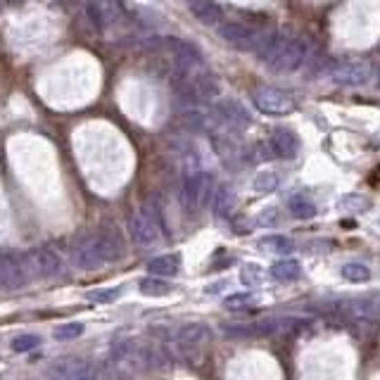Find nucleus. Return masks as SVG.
<instances>
[{"instance_id": "f257e3e1", "label": "nucleus", "mask_w": 380, "mask_h": 380, "mask_svg": "<svg viewBox=\"0 0 380 380\" xmlns=\"http://www.w3.org/2000/svg\"><path fill=\"white\" fill-rule=\"evenodd\" d=\"M122 240L114 233H93V236L81 238L74 245V264L84 271H95L102 266L117 262L122 257Z\"/></svg>"}, {"instance_id": "f03ea898", "label": "nucleus", "mask_w": 380, "mask_h": 380, "mask_svg": "<svg viewBox=\"0 0 380 380\" xmlns=\"http://www.w3.org/2000/svg\"><path fill=\"white\" fill-rule=\"evenodd\" d=\"M209 186H211L209 173L202 171L198 164H193V162H188L186 176H183V186H181V202L188 214L198 211L205 202H207Z\"/></svg>"}, {"instance_id": "7ed1b4c3", "label": "nucleus", "mask_w": 380, "mask_h": 380, "mask_svg": "<svg viewBox=\"0 0 380 380\" xmlns=\"http://www.w3.org/2000/svg\"><path fill=\"white\" fill-rule=\"evenodd\" d=\"M48 380H100V371L79 357H62L46 368Z\"/></svg>"}, {"instance_id": "20e7f679", "label": "nucleus", "mask_w": 380, "mask_h": 380, "mask_svg": "<svg viewBox=\"0 0 380 380\" xmlns=\"http://www.w3.org/2000/svg\"><path fill=\"white\" fill-rule=\"evenodd\" d=\"M31 281L24 254L0 252V290H19Z\"/></svg>"}, {"instance_id": "39448f33", "label": "nucleus", "mask_w": 380, "mask_h": 380, "mask_svg": "<svg viewBox=\"0 0 380 380\" xmlns=\"http://www.w3.org/2000/svg\"><path fill=\"white\" fill-rule=\"evenodd\" d=\"M211 338V328L207 323H186L176 330V350L186 359H198Z\"/></svg>"}, {"instance_id": "423d86ee", "label": "nucleus", "mask_w": 380, "mask_h": 380, "mask_svg": "<svg viewBox=\"0 0 380 380\" xmlns=\"http://www.w3.org/2000/svg\"><path fill=\"white\" fill-rule=\"evenodd\" d=\"M131 238L138 247H152L162 240V226L148 207L131 216Z\"/></svg>"}, {"instance_id": "0eeeda50", "label": "nucleus", "mask_w": 380, "mask_h": 380, "mask_svg": "<svg viewBox=\"0 0 380 380\" xmlns=\"http://www.w3.org/2000/svg\"><path fill=\"white\" fill-rule=\"evenodd\" d=\"M26 257V264H29V271H31V278H55L64 271V264H62V257L57 252H53L50 247H36L31 249Z\"/></svg>"}, {"instance_id": "6e6552de", "label": "nucleus", "mask_w": 380, "mask_h": 380, "mask_svg": "<svg viewBox=\"0 0 380 380\" xmlns=\"http://www.w3.org/2000/svg\"><path fill=\"white\" fill-rule=\"evenodd\" d=\"M252 100L259 112L274 114V117H283V114H290L295 110V97H290L278 88H257Z\"/></svg>"}, {"instance_id": "1a4fd4ad", "label": "nucleus", "mask_w": 380, "mask_h": 380, "mask_svg": "<svg viewBox=\"0 0 380 380\" xmlns=\"http://www.w3.org/2000/svg\"><path fill=\"white\" fill-rule=\"evenodd\" d=\"M221 38H226L228 43H233L240 50H259V46L266 41V36L262 31L252 29L247 24H240V21H226V24L219 26Z\"/></svg>"}, {"instance_id": "9d476101", "label": "nucleus", "mask_w": 380, "mask_h": 380, "mask_svg": "<svg viewBox=\"0 0 380 380\" xmlns=\"http://www.w3.org/2000/svg\"><path fill=\"white\" fill-rule=\"evenodd\" d=\"M307 53H309V43L304 41V38H290V43H287L285 50L281 53V57L269 67V72H278V74L297 72L300 64L307 59Z\"/></svg>"}, {"instance_id": "9b49d317", "label": "nucleus", "mask_w": 380, "mask_h": 380, "mask_svg": "<svg viewBox=\"0 0 380 380\" xmlns=\"http://www.w3.org/2000/svg\"><path fill=\"white\" fill-rule=\"evenodd\" d=\"M216 124L226 129H236V131H243V129L249 126V114L245 107L238 100H226L216 107Z\"/></svg>"}, {"instance_id": "f8f14e48", "label": "nucleus", "mask_w": 380, "mask_h": 380, "mask_svg": "<svg viewBox=\"0 0 380 380\" xmlns=\"http://www.w3.org/2000/svg\"><path fill=\"white\" fill-rule=\"evenodd\" d=\"M371 79V69L366 62H345L338 69H333V81L340 86H363Z\"/></svg>"}, {"instance_id": "ddd939ff", "label": "nucleus", "mask_w": 380, "mask_h": 380, "mask_svg": "<svg viewBox=\"0 0 380 380\" xmlns=\"http://www.w3.org/2000/svg\"><path fill=\"white\" fill-rule=\"evenodd\" d=\"M271 150L281 157V160H292L300 152V138L290 129H274L271 131Z\"/></svg>"}, {"instance_id": "4468645a", "label": "nucleus", "mask_w": 380, "mask_h": 380, "mask_svg": "<svg viewBox=\"0 0 380 380\" xmlns=\"http://www.w3.org/2000/svg\"><path fill=\"white\" fill-rule=\"evenodd\" d=\"M188 10L195 19H200L207 26H219L221 17H224V12L214 0H188Z\"/></svg>"}, {"instance_id": "2eb2a0df", "label": "nucleus", "mask_w": 380, "mask_h": 380, "mask_svg": "<svg viewBox=\"0 0 380 380\" xmlns=\"http://www.w3.org/2000/svg\"><path fill=\"white\" fill-rule=\"evenodd\" d=\"M233 205H236V190L228 183H219V188L211 195V214L216 219H228V214L233 211Z\"/></svg>"}, {"instance_id": "dca6fc26", "label": "nucleus", "mask_w": 380, "mask_h": 380, "mask_svg": "<svg viewBox=\"0 0 380 380\" xmlns=\"http://www.w3.org/2000/svg\"><path fill=\"white\" fill-rule=\"evenodd\" d=\"M271 278L281 281V283H290V281H297L302 274V266L295 259H278L276 264H271Z\"/></svg>"}, {"instance_id": "f3484780", "label": "nucleus", "mask_w": 380, "mask_h": 380, "mask_svg": "<svg viewBox=\"0 0 380 380\" xmlns=\"http://www.w3.org/2000/svg\"><path fill=\"white\" fill-rule=\"evenodd\" d=\"M152 276H176L181 271V254H162L148 264Z\"/></svg>"}, {"instance_id": "a211bd4d", "label": "nucleus", "mask_w": 380, "mask_h": 380, "mask_svg": "<svg viewBox=\"0 0 380 380\" xmlns=\"http://www.w3.org/2000/svg\"><path fill=\"white\" fill-rule=\"evenodd\" d=\"M140 287V292L143 295H148V297H164V295H169L171 292V285L167 283V281H162L160 276H150V278H143L138 283Z\"/></svg>"}, {"instance_id": "6ab92c4d", "label": "nucleus", "mask_w": 380, "mask_h": 380, "mask_svg": "<svg viewBox=\"0 0 380 380\" xmlns=\"http://www.w3.org/2000/svg\"><path fill=\"white\" fill-rule=\"evenodd\" d=\"M287 209H290V214L295 216V219H312V216L316 214V205H314L312 200L302 198V195L292 198L290 202H287Z\"/></svg>"}, {"instance_id": "aec40b11", "label": "nucleus", "mask_w": 380, "mask_h": 380, "mask_svg": "<svg viewBox=\"0 0 380 380\" xmlns=\"http://www.w3.org/2000/svg\"><path fill=\"white\" fill-rule=\"evenodd\" d=\"M340 274H342V278L350 281V283H366V281L371 278V271H368V266L357 264V262L345 264L340 269Z\"/></svg>"}, {"instance_id": "412c9836", "label": "nucleus", "mask_w": 380, "mask_h": 380, "mask_svg": "<svg viewBox=\"0 0 380 380\" xmlns=\"http://www.w3.org/2000/svg\"><path fill=\"white\" fill-rule=\"evenodd\" d=\"M262 247L269 249V252H276V254H290L292 249H295L292 240L285 236H266V238H262Z\"/></svg>"}, {"instance_id": "4be33fe9", "label": "nucleus", "mask_w": 380, "mask_h": 380, "mask_svg": "<svg viewBox=\"0 0 380 380\" xmlns=\"http://www.w3.org/2000/svg\"><path fill=\"white\" fill-rule=\"evenodd\" d=\"M122 295V287H102V290L88 292V300L93 304H110Z\"/></svg>"}, {"instance_id": "5701e85b", "label": "nucleus", "mask_w": 380, "mask_h": 380, "mask_svg": "<svg viewBox=\"0 0 380 380\" xmlns=\"http://www.w3.org/2000/svg\"><path fill=\"white\" fill-rule=\"evenodd\" d=\"M84 333V323L79 321H72V323H62L55 328V338L57 340H74Z\"/></svg>"}, {"instance_id": "b1692460", "label": "nucleus", "mask_w": 380, "mask_h": 380, "mask_svg": "<svg viewBox=\"0 0 380 380\" xmlns=\"http://www.w3.org/2000/svg\"><path fill=\"white\" fill-rule=\"evenodd\" d=\"M276 186H278V176H276L274 171H262L254 178V188H257L259 193H271V190H276Z\"/></svg>"}, {"instance_id": "393cba45", "label": "nucleus", "mask_w": 380, "mask_h": 380, "mask_svg": "<svg viewBox=\"0 0 380 380\" xmlns=\"http://www.w3.org/2000/svg\"><path fill=\"white\" fill-rule=\"evenodd\" d=\"M252 302H254V297L249 295V292H233V295H228L224 300V307L226 309H245Z\"/></svg>"}, {"instance_id": "a878e982", "label": "nucleus", "mask_w": 380, "mask_h": 380, "mask_svg": "<svg viewBox=\"0 0 380 380\" xmlns=\"http://www.w3.org/2000/svg\"><path fill=\"white\" fill-rule=\"evenodd\" d=\"M38 345H41V338H38V335H31V333L17 335V338L12 340V350L15 352H29Z\"/></svg>"}, {"instance_id": "bb28decb", "label": "nucleus", "mask_w": 380, "mask_h": 380, "mask_svg": "<svg viewBox=\"0 0 380 380\" xmlns=\"http://www.w3.org/2000/svg\"><path fill=\"white\" fill-rule=\"evenodd\" d=\"M240 278L245 285H257L259 281H262V269H259V264H247L245 269H243Z\"/></svg>"}, {"instance_id": "cd10ccee", "label": "nucleus", "mask_w": 380, "mask_h": 380, "mask_svg": "<svg viewBox=\"0 0 380 380\" xmlns=\"http://www.w3.org/2000/svg\"><path fill=\"white\" fill-rule=\"evenodd\" d=\"M10 5H15V8H17V5H21V3H26V0H8Z\"/></svg>"}, {"instance_id": "c85d7f7f", "label": "nucleus", "mask_w": 380, "mask_h": 380, "mask_svg": "<svg viewBox=\"0 0 380 380\" xmlns=\"http://www.w3.org/2000/svg\"><path fill=\"white\" fill-rule=\"evenodd\" d=\"M0 12H3V5H0Z\"/></svg>"}, {"instance_id": "c756f323", "label": "nucleus", "mask_w": 380, "mask_h": 380, "mask_svg": "<svg viewBox=\"0 0 380 380\" xmlns=\"http://www.w3.org/2000/svg\"><path fill=\"white\" fill-rule=\"evenodd\" d=\"M378 84H380V76H378Z\"/></svg>"}]
</instances>
